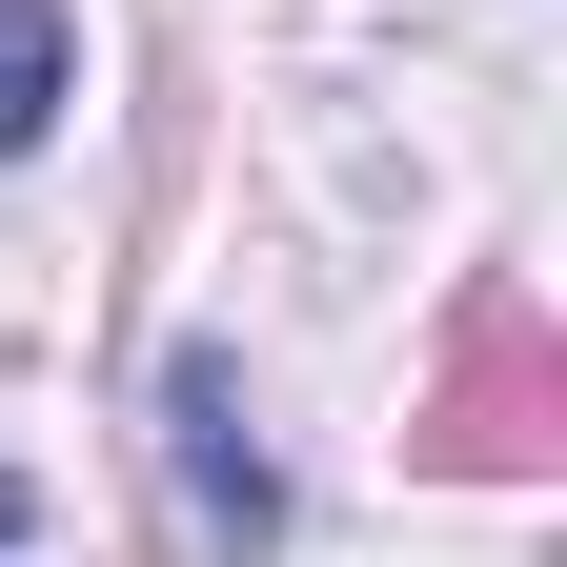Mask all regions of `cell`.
Here are the masks:
<instances>
[{
  "instance_id": "7a4b0ae2",
  "label": "cell",
  "mask_w": 567,
  "mask_h": 567,
  "mask_svg": "<svg viewBox=\"0 0 567 567\" xmlns=\"http://www.w3.org/2000/svg\"><path fill=\"white\" fill-rule=\"evenodd\" d=\"M61 102H82V21L61 0H0V163H41Z\"/></svg>"
},
{
  "instance_id": "6da1fadb",
  "label": "cell",
  "mask_w": 567,
  "mask_h": 567,
  "mask_svg": "<svg viewBox=\"0 0 567 567\" xmlns=\"http://www.w3.org/2000/svg\"><path fill=\"white\" fill-rule=\"evenodd\" d=\"M163 446H183L203 547H284V466H264V425H244V365H224V344H183V365H163Z\"/></svg>"
},
{
  "instance_id": "3957f363",
  "label": "cell",
  "mask_w": 567,
  "mask_h": 567,
  "mask_svg": "<svg viewBox=\"0 0 567 567\" xmlns=\"http://www.w3.org/2000/svg\"><path fill=\"white\" fill-rule=\"evenodd\" d=\"M0 567H41V486L21 466H0Z\"/></svg>"
}]
</instances>
